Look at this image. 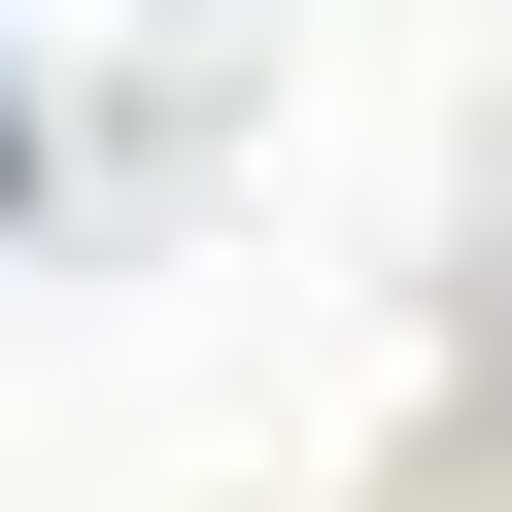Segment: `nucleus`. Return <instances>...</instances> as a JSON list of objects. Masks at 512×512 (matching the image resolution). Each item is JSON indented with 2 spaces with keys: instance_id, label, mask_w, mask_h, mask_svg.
Masks as SVG:
<instances>
[{
  "instance_id": "obj_1",
  "label": "nucleus",
  "mask_w": 512,
  "mask_h": 512,
  "mask_svg": "<svg viewBox=\"0 0 512 512\" xmlns=\"http://www.w3.org/2000/svg\"><path fill=\"white\" fill-rule=\"evenodd\" d=\"M0 205H35V103H0Z\"/></svg>"
},
{
  "instance_id": "obj_2",
  "label": "nucleus",
  "mask_w": 512,
  "mask_h": 512,
  "mask_svg": "<svg viewBox=\"0 0 512 512\" xmlns=\"http://www.w3.org/2000/svg\"><path fill=\"white\" fill-rule=\"evenodd\" d=\"M478 512H512V478H478Z\"/></svg>"
}]
</instances>
